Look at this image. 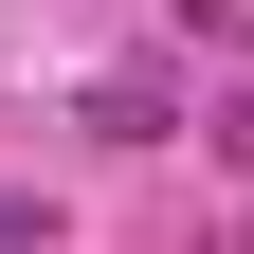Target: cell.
I'll list each match as a JSON object with an SVG mask.
<instances>
[{
  "instance_id": "6da1fadb",
  "label": "cell",
  "mask_w": 254,
  "mask_h": 254,
  "mask_svg": "<svg viewBox=\"0 0 254 254\" xmlns=\"http://www.w3.org/2000/svg\"><path fill=\"white\" fill-rule=\"evenodd\" d=\"M218 164H254V91H236V109H218Z\"/></svg>"
}]
</instances>
